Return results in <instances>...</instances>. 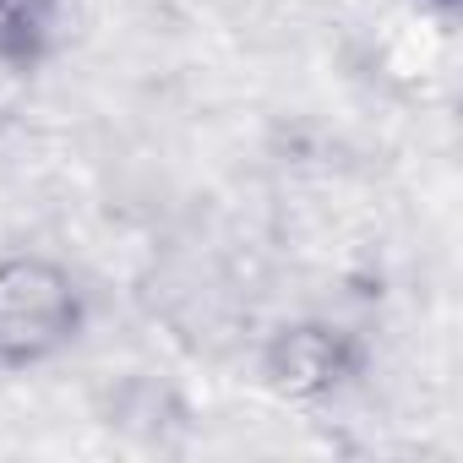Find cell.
Returning <instances> with one entry per match:
<instances>
[{
  "mask_svg": "<svg viewBox=\"0 0 463 463\" xmlns=\"http://www.w3.org/2000/svg\"><path fill=\"white\" fill-rule=\"evenodd\" d=\"M82 327L77 279L44 257H0V371H23L66 349Z\"/></svg>",
  "mask_w": 463,
  "mask_h": 463,
  "instance_id": "1",
  "label": "cell"
},
{
  "mask_svg": "<svg viewBox=\"0 0 463 463\" xmlns=\"http://www.w3.org/2000/svg\"><path fill=\"white\" fill-rule=\"evenodd\" d=\"M55 0H0V55H33L50 28Z\"/></svg>",
  "mask_w": 463,
  "mask_h": 463,
  "instance_id": "2",
  "label": "cell"
}]
</instances>
